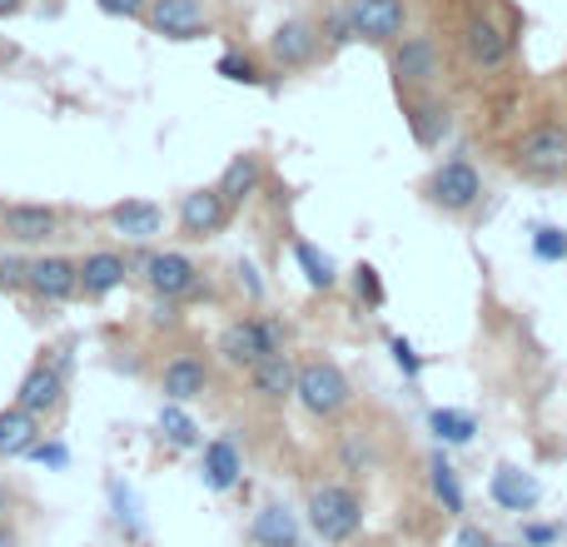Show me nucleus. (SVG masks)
<instances>
[{
  "mask_svg": "<svg viewBox=\"0 0 567 547\" xmlns=\"http://www.w3.org/2000/svg\"><path fill=\"white\" fill-rule=\"evenodd\" d=\"M249 538L259 547H299V518H293L284 503H265L249 523Z\"/></svg>",
  "mask_w": 567,
  "mask_h": 547,
  "instance_id": "393cba45",
  "label": "nucleus"
},
{
  "mask_svg": "<svg viewBox=\"0 0 567 547\" xmlns=\"http://www.w3.org/2000/svg\"><path fill=\"white\" fill-rule=\"evenodd\" d=\"M199 473H205V488L209 493L239 488V478H245V458H239L235 438H209L205 443V458H199Z\"/></svg>",
  "mask_w": 567,
  "mask_h": 547,
  "instance_id": "4be33fe9",
  "label": "nucleus"
},
{
  "mask_svg": "<svg viewBox=\"0 0 567 547\" xmlns=\"http://www.w3.org/2000/svg\"><path fill=\"white\" fill-rule=\"evenodd\" d=\"M229 219H235V209L225 205V195H219L215 185H209V189H189V195L179 199V229H185V239L225 235Z\"/></svg>",
  "mask_w": 567,
  "mask_h": 547,
  "instance_id": "2eb2a0df",
  "label": "nucleus"
},
{
  "mask_svg": "<svg viewBox=\"0 0 567 547\" xmlns=\"http://www.w3.org/2000/svg\"><path fill=\"white\" fill-rule=\"evenodd\" d=\"M533 259H538V265H567V229L563 225L533 229Z\"/></svg>",
  "mask_w": 567,
  "mask_h": 547,
  "instance_id": "2f4dec72",
  "label": "nucleus"
},
{
  "mask_svg": "<svg viewBox=\"0 0 567 547\" xmlns=\"http://www.w3.org/2000/svg\"><path fill=\"white\" fill-rule=\"evenodd\" d=\"M159 438L179 453L199 448V423L185 413V403H165V409H159Z\"/></svg>",
  "mask_w": 567,
  "mask_h": 547,
  "instance_id": "c756f323",
  "label": "nucleus"
},
{
  "mask_svg": "<svg viewBox=\"0 0 567 547\" xmlns=\"http://www.w3.org/2000/svg\"><path fill=\"white\" fill-rule=\"evenodd\" d=\"M130 259L115 255V249H90L85 259H80V293L85 299H105V293H115L120 283L130 279Z\"/></svg>",
  "mask_w": 567,
  "mask_h": 547,
  "instance_id": "6ab92c4d",
  "label": "nucleus"
},
{
  "mask_svg": "<svg viewBox=\"0 0 567 547\" xmlns=\"http://www.w3.org/2000/svg\"><path fill=\"white\" fill-rule=\"evenodd\" d=\"M249 383H255V393L265 403H284L293 399V383H299V363L289 359V353H269L259 369H249Z\"/></svg>",
  "mask_w": 567,
  "mask_h": 547,
  "instance_id": "b1692460",
  "label": "nucleus"
},
{
  "mask_svg": "<svg viewBox=\"0 0 567 547\" xmlns=\"http://www.w3.org/2000/svg\"><path fill=\"white\" fill-rule=\"evenodd\" d=\"M513 175L533 179V185H563L567 179V125L563 120H538L508 145Z\"/></svg>",
  "mask_w": 567,
  "mask_h": 547,
  "instance_id": "f03ea898",
  "label": "nucleus"
},
{
  "mask_svg": "<svg viewBox=\"0 0 567 547\" xmlns=\"http://www.w3.org/2000/svg\"><path fill=\"white\" fill-rule=\"evenodd\" d=\"M423 199L443 215H473L483 199V175L473 159H443L433 165V175L423 179Z\"/></svg>",
  "mask_w": 567,
  "mask_h": 547,
  "instance_id": "0eeeda50",
  "label": "nucleus"
},
{
  "mask_svg": "<svg viewBox=\"0 0 567 547\" xmlns=\"http://www.w3.org/2000/svg\"><path fill=\"white\" fill-rule=\"evenodd\" d=\"M309 528L333 547L353 543L363 528V498L349 483H319V488L309 493Z\"/></svg>",
  "mask_w": 567,
  "mask_h": 547,
  "instance_id": "20e7f679",
  "label": "nucleus"
},
{
  "mask_svg": "<svg viewBox=\"0 0 567 547\" xmlns=\"http://www.w3.org/2000/svg\"><path fill=\"white\" fill-rule=\"evenodd\" d=\"M25 274H30V259L0 255V289L6 293H25Z\"/></svg>",
  "mask_w": 567,
  "mask_h": 547,
  "instance_id": "e433bc0d",
  "label": "nucleus"
},
{
  "mask_svg": "<svg viewBox=\"0 0 567 547\" xmlns=\"http://www.w3.org/2000/svg\"><path fill=\"white\" fill-rule=\"evenodd\" d=\"M110 503H115V523L130 533V538H140L145 533V523H140V503H135V493L125 488V483H110Z\"/></svg>",
  "mask_w": 567,
  "mask_h": 547,
  "instance_id": "473e14b6",
  "label": "nucleus"
},
{
  "mask_svg": "<svg viewBox=\"0 0 567 547\" xmlns=\"http://www.w3.org/2000/svg\"><path fill=\"white\" fill-rule=\"evenodd\" d=\"M25 293L40 303H65L80 293V259H65V255H40L30 259V274H25Z\"/></svg>",
  "mask_w": 567,
  "mask_h": 547,
  "instance_id": "f8f14e48",
  "label": "nucleus"
},
{
  "mask_svg": "<svg viewBox=\"0 0 567 547\" xmlns=\"http://www.w3.org/2000/svg\"><path fill=\"white\" fill-rule=\"evenodd\" d=\"M215 75H219V80H229V85H249V90L269 85L265 65H259V60L249 55V50H225V55L215 60Z\"/></svg>",
  "mask_w": 567,
  "mask_h": 547,
  "instance_id": "7c9ffc66",
  "label": "nucleus"
},
{
  "mask_svg": "<svg viewBox=\"0 0 567 547\" xmlns=\"http://www.w3.org/2000/svg\"><path fill=\"white\" fill-rule=\"evenodd\" d=\"M349 283H353V293H359V303H369V309H383V299H389V293H383L379 269H373V265H359Z\"/></svg>",
  "mask_w": 567,
  "mask_h": 547,
  "instance_id": "72a5a7b5",
  "label": "nucleus"
},
{
  "mask_svg": "<svg viewBox=\"0 0 567 547\" xmlns=\"http://www.w3.org/2000/svg\"><path fill=\"white\" fill-rule=\"evenodd\" d=\"M403 125H409V135L419 149H439L453 130V110H449V100H439L433 90L403 95Z\"/></svg>",
  "mask_w": 567,
  "mask_h": 547,
  "instance_id": "ddd939ff",
  "label": "nucleus"
},
{
  "mask_svg": "<svg viewBox=\"0 0 567 547\" xmlns=\"http://www.w3.org/2000/svg\"><path fill=\"white\" fill-rule=\"evenodd\" d=\"M429 488H433V498L443 503V513H453V518H463V508H468V498H463L458 468H453V463L443 458V448L429 458Z\"/></svg>",
  "mask_w": 567,
  "mask_h": 547,
  "instance_id": "bb28decb",
  "label": "nucleus"
},
{
  "mask_svg": "<svg viewBox=\"0 0 567 547\" xmlns=\"http://www.w3.org/2000/svg\"><path fill=\"white\" fill-rule=\"evenodd\" d=\"M563 538V528H553V523H528L523 528V547H553Z\"/></svg>",
  "mask_w": 567,
  "mask_h": 547,
  "instance_id": "58836bf2",
  "label": "nucleus"
},
{
  "mask_svg": "<svg viewBox=\"0 0 567 547\" xmlns=\"http://www.w3.org/2000/svg\"><path fill=\"white\" fill-rule=\"evenodd\" d=\"M105 16H115V20H145V10H150V0H95Z\"/></svg>",
  "mask_w": 567,
  "mask_h": 547,
  "instance_id": "4c0bfd02",
  "label": "nucleus"
},
{
  "mask_svg": "<svg viewBox=\"0 0 567 547\" xmlns=\"http://www.w3.org/2000/svg\"><path fill=\"white\" fill-rule=\"evenodd\" d=\"M140 269H145V283L155 299L185 303V299H199V293H205V269H199L189 255H179V249H150V255L140 259Z\"/></svg>",
  "mask_w": 567,
  "mask_h": 547,
  "instance_id": "6e6552de",
  "label": "nucleus"
},
{
  "mask_svg": "<svg viewBox=\"0 0 567 547\" xmlns=\"http://www.w3.org/2000/svg\"><path fill=\"white\" fill-rule=\"evenodd\" d=\"M215 353L229 369L249 373V369H259L269 353H284V323L279 319H235L219 329Z\"/></svg>",
  "mask_w": 567,
  "mask_h": 547,
  "instance_id": "423d86ee",
  "label": "nucleus"
},
{
  "mask_svg": "<svg viewBox=\"0 0 567 547\" xmlns=\"http://www.w3.org/2000/svg\"><path fill=\"white\" fill-rule=\"evenodd\" d=\"M105 219L125 245H150V239L165 229V215H159V205H150V199H120V205H110Z\"/></svg>",
  "mask_w": 567,
  "mask_h": 547,
  "instance_id": "aec40b11",
  "label": "nucleus"
},
{
  "mask_svg": "<svg viewBox=\"0 0 567 547\" xmlns=\"http://www.w3.org/2000/svg\"><path fill=\"white\" fill-rule=\"evenodd\" d=\"M0 547H20V538H16V528H10V523H0Z\"/></svg>",
  "mask_w": 567,
  "mask_h": 547,
  "instance_id": "c03bdc74",
  "label": "nucleus"
},
{
  "mask_svg": "<svg viewBox=\"0 0 567 547\" xmlns=\"http://www.w3.org/2000/svg\"><path fill=\"white\" fill-rule=\"evenodd\" d=\"M429 429H433V438H439L443 448H463V443H473V433H478V419L463 413V409H433Z\"/></svg>",
  "mask_w": 567,
  "mask_h": 547,
  "instance_id": "c85d7f7f",
  "label": "nucleus"
},
{
  "mask_svg": "<svg viewBox=\"0 0 567 547\" xmlns=\"http://www.w3.org/2000/svg\"><path fill=\"white\" fill-rule=\"evenodd\" d=\"M45 438V419L25 409H0V458H25Z\"/></svg>",
  "mask_w": 567,
  "mask_h": 547,
  "instance_id": "5701e85b",
  "label": "nucleus"
},
{
  "mask_svg": "<svg viewBox=\"0 0 567 547\" xmlns=\"http://www.w3.org/2000/svg\"><path fill=\"white\" fill-rule=\"evenodd\" d=\"M453 547H493V538L483 528H458V538H453Z\"/></svg>",
  "mask_w": 567,
  "mask_h": 547,
  "instance_id": "ea45409f",
  "label": "nucleus"
},
{
  "mask_svg": "<svg viewBox=\"0 0 567 547\" xmlns=\"http://www.w3.org/2000/svg\"><path fill=\"white\" fill-rule=\"evenodd\" d=\"M65 379H70V373H60L50 359L30 363L25 379H20V389H16V409L35 413V419L60 413V409H65Z\"/></svg>",
  "mask_w": 567,
  "mask_h": 547,
  "instance_id": "4468645a",
  "label": "nucleus"
},
{
  "mask_svg": "<svg viewBox=\"0 0 567 547\" xmlns=\"http://www.w3.org/2000/svg\"><path fill=\"white\" fill-rule=\"evenodd\" d=\"M319 35H323V50H349V45H359V25H353V0H323V6H319Z\"/></svg>",
  "mask_w": 567,
  "mask_h": 547,
  "instance_id": "a878e982",
  "label": "nucleus"
},
{
  "mask_svg": "<svg viewBox=\"0 0 567 547\" xmlns=\"http://www.w3.org/2000/svg\"><path fill=\"white\" fill-rule=\"evenodd\" d=\"M145 25L155 30L159 40L185 45V40H205L209 35V10L199 6V0H150Z\"/></svg>",
  "mask_w": 567,
  "mask_h": 547,
  "instance_id": "9b49d317",
  "label": "nucleus"
},
{
  "mask_svg": "<svg viewBox=\"0 0 567 547\" xmlns=\"http://www.w3.org/2000/svg\"><path fill=\"white\" fill-rule=\"evenodd\" d=\"M0 229H6L10 245H45V239L60 235V209L30 205V199H20V205H0Z\"/></svg>",
  "mask_w": 567,
  "mask_h": 547,
  "instance_id": "dca6fc26",
  "label": "nucleus"
},
{
  "mask_svg": "<svg viewBox=\"0 0 567 547\" xmlns=\"http://www.w3.org/2000/svg\"><path fill=\"white\" fill-rule=\"evenodd\" d=\"M265 179H269L265 159L249 155V149H245V155H235V159L225 165V175H219V185H215V189L225 195V205H229V209H245L255 195H265Z\"/></svg>",
  "mask_w": 567,
  "mask_h": 547,
  "instance_id": "f3484780",
  "label": "nucleus"
},
{
  "mask_svg": "<svg viewBox=\"0 0 567 547\" xmlns=\"http://www.w3.org/2000/svg\"><path fill=\"white\" fill-rule=\"evenodd\" d=\"M10 508H16V493H10V483H0V523H6Z\"/></svg>",
  "mask_w": 567,
  "mask_h": 547,
  "instance_id": "79ce46f5",
  "label": "nucleus"
},
{
  "mask_svg": "<svg viewBox=\"0 0 567 547\" xmlns=\"http://www.w3.org/2000/svg\"><path fill=\"white\" fill-rule=\"evenodd\" d=\"M293 399H299V409L309 413V419L333 423L353 403V383L343 379V369L333 359H303L299 383H293Z\"/></svg>",
  "mask_w": 567,
  "mask_h": 547,
  "instance_id": "7ed1b4c3",
  "label": "nucleus"
},
{
  "mask_svg": "<svg viewBox=\"0 0 567 547\" xmlns=\"http://www.w3.org/2000/svg\"><path fill=\"white\" fill-rule=\"evenodd\" d=\"M493 547H523V543H493Z\"/></svg>",
  "mask_w": 567,
  "mask_h": 547,
  "instance_id": "a18cd8bd",
  "label": "nucleus"
},
{
  "mask_svg": "<svg viewBox=\"0 0 567 547\" xmlns=\"http://www.w3.org/2000/svg\"><path fill=\"white\" fill-rule=\"evenodd\" d=\"M159 393H165V403H195L209 393V363L195 359V353H179V359L165 363V373H159Z\"/></svg>",
  "mask_w": 567,
  "mask_h": 547,
  "instance_id": "a211bd4d",
  "label": "nucleus"
},
{
  "mask_svg": "<svg viewBox=\"0 0 567 547\" xmlns=\"http://www.w3.org/2000/svg\"><path fill=\"white\" fill-rule=\"evenodd\" d=\"M488 498L498 503L503 513H533V508H538V498H543V483L533 478V473L503 463V468L488 478Z\"/></svg>",
  "mask_w": 567,
  "mask_h": 547,
  "instance_id": "412c9836",
  "label": "nucleus"
},
{
  "mask_svg": "<svg viewBox=\"0 0 567 547\" xmlns=\"http://www.w3.org/2000/svg\"><path fill=\"white\" fill-rule=\"evenodd\" d=\"M353 25L363 45H399L409 35V0H353Z\"/></svg>",
  "mask_w": 567,
  "mask_h": 547,
  "instance_id": "9d476101",
  "label": "nucleus"
},
{
  "mask_svg": "<svg viewBox=\"0 0 567 547\" xmlns=\"http://www.w3.org/2000/svg\"><path fill=\"white\" fill-rule=\"evenodd\" d=\"M389 353H393V363H399V373H403L409 383L423 379V359H419V349H413L409 339H389Z\"/></svg>",
  "mask_w": 567,
  "mask_h": 547,
  "instance_id": "f704fd0d",
  "label": "nucleus"
},
{
  "mask_svg": "<svg viewBox=\"0 0 567 547\" xmlns=\"http://www.w3.org/2000/svg\"><path fill=\"white\" fill-rule=\"evenodd\" d=\"M513 45H518V25H513V16L503 6H493V0H478V6L463 16L458 50H463V60H468L473 70H483V75L503 70L513 60Z\"/></svg>",
  "mask_w": 567,
  "mask_h": 547,
  "instance_id": "f257e3e1",
  "label": "nucleus"
},
{
  "mask_svg": "<svg viewBox=\"0 0 567 547\" xmlns=\"http://www.w3.org/2000/svg\"><path fill=\"white\" fill-rule=\"evenodd\" d=\"M323 55V35H319V20L309 16H293L269 35V60H275L279 75H299V70L319 65Z\"/></svg>",
  "mask_w": 567,
  "mask_h": 547,
  "instance_id": "1a4fd4ad",
  "label": "nucleus"
},
{
  "mask_svg": "<svg viewBox=\"0 0 567 547\" xmlns=\"http://www.w3.org/2000/svg\"><path fill=\"white\" fill-rule=\"evenodd\" d=\"M25 458H30V463H40V468H70V448H65L60 438H40L35 448L25 453Z\"/></svg>",
  "mask_w": 567,
  "mask_h": 547,
  "instance_id": "c9c22d12",
  "label": "nucleus"
},
{
  "mask_svg": "<svg viewBox=\"0 0 567 547\" xmlns=\"http://www.w3.org/2000/svg\"><path fill=\"white\" fill-rule=\"evenodd\" d=\"M239 283H249V293H255V299L265 293V283L255 279V265H245V259H239Z\"/></svg>",
  "mask_w": 567,
  "mask_h": 547,
  "instance_id": "a19ab883",
  "label": "nucleus"
},
{
  "mask_svg": "<svg viewBox=\"0 0 567 547\" xmlns=\"http://www.w3.org/2000/svg\"><path fill=\"white\" fill-rule=\"evenodd\" d=\"M30 0H0V20H10V16H20Z\"/></svg>",
  "mask_w": 567,
  "mask_h": 547,
  "instance_id": "37998d69",
  "label": "nucleus"
},
{
  "mask_svg": "<svg viewBox=\"0 0 567 547\" xmlns=\"http://www.w3.org/2000/svg\"><path fill=\"white\" fill-rule=\"evenodd\" d=\"M389 70H393V90H399V100H403V95L439 90L449 60H443V50L433 35H403L399 45H389Z\"/></svg>",
  "mask_w": 567,
  "mask_h": 547,
  "instance_id": "39448f33",
  "label": "nucleus"
},
{
  "mask_svg": "<svg viewBox=\"0 0 567 547\" xmlns=\"http://www.w3.org/2000/svg\"><path fill=\"white\" fill-rule=\"evenodd\" d=\"M293 265H299L303 283H309V289H319V293L339 283V269H333V259L323 255L319 245H309V239H293Z\"/></svg>",
  "mask_w": 567,
  "mask_h": 547,
  "instance_id": "cd10ccee",
  "label": "nucleus"
}]
</instances>
